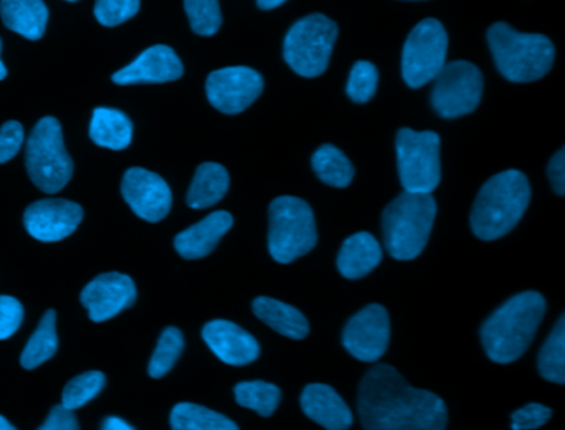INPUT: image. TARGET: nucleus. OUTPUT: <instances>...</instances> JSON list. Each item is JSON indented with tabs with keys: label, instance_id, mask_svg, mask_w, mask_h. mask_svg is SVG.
<instances>
[{
	"label": "nucleus",
	"instance_id": "obj_20",
	"mask_svg": "<svg viewBox=\"0 0 565 430\" xmlns=\"http://www.w3.org/2000/svg\"><path fill=\"white\" fill-rule=\"evenodd\" d=\"M233 224L234 218L230 212H213L203 221L178 234L174 238V248L186 260L207 257Z\"/></svg>",
	"mask_w": 565,
	"mask_h": 430
},
{
	"label": "nucleus",
	"instance_id": "obj_24",
	"mask_svg": "<svg viewBox=\"0 0 565 430\" xmlns=\"http://www.w3.org/2000/svg\"><path fill=\"white\" fill-rule=\"evenodd\" d=\"M90 138L102 148L121 151L134 138V122L120 109L97 108L92 115Z\"/></svg>",
	"mask_w": 565,
	"mask_h": 430
},
{
	"label": "nucleus",
	"instance_id": "obj_11",
	"mask_svg": "<svg viewBox=\"0 0 565 430\" xmlns=\"http://www.w3.org/2000/svg\"><path fill=\"white\" fill-rule=\"evenodd\" d=\"M482 73L472 63L458 60L445 63L435 76L431 105L443 118H459L478 108L482 96Z\"/></svg>",
	"mask_w": 565,
	"mask_h": 430
},
{
	"label": "nucleus",
	"instance_id": "obj_28",
	"mask_svg": "<svg viewBox=\"0 0 565 430\" xmlns=\"http://www.w3.org/2000/svg\"><path fill=\"white\" fill-rule=\"evenodd\" d=\"M55 321H57V313L54 310H49L42 318L41 324L32 334L21 356V364L25 369H35L57 353L58 337Z\"/></svg>",
	"mask_w": 565,
	"mask_h": 430
},
{
	"label": "nucleus",
	"instance_id": "obj_6",
	"mask_svg": "<svg viewBox=\"0 0 565 430\" xmlns=\"http://www.w3.org/2000/svg\"><path fill=\"white\" fill-rule=\"evenodd\" d=\"M317 245L316 217L303 198L280 195L269 207V254L279 264H292Z\"/></svg>",
	"mask_w": 565,
	"mask_h": 430
},
{
	"label": "nucleus",
	"instance_id": "obj_45",
	"mask_svg": "<svg viewBox=\"0 0 565 430\" xmlns=\"http://www.w3.org/2000/svg\"><path fill=\"white\" fill-rule=\"evenodd\" d=\"M67 2H77V0H67Z\"/></svg>",
	"mask_w": 565,
	"mask_h": 430
},
{
	"label": "nucleus",
	"instance_id": "obj_25",
	"mask_svg": "<svg viewBox=\"0 0 565 430\" xmlns=\"http://www.w3.org/2000/svg\"><path fill=\"white\" fill-rule=\"evenodd\" d=\"M230 189L226 168L216 162H204L196 169L186 202L191 208H207L216 205Z\"/></svg>",
	"mask_w": 565,
	"mask_h": 430
},
{
	"label": "nucleus",
	"instance_id": "obj_39",
	"mask_svg": "<svg viewBox=\"0 0 565 430\" xmlns=\"http://www.w3.org/2000/svg\"><path fill=\"white\" fill-rule=\"evenodd\" d=\"M42 430H77L78 429V420L77 416H75L74 410L67 409V407L62 404V406L52 407L51 413H49L47 419L41 426Z\"/></svg>",
	"mask_w": 565,
	"mask_h": 430
},
{
	"label": "nucleus",
	"instance_id": "obj_14",
	"mask_svg": "<svg viewBox=\"0 0 565 430\" xmlns=\"http://www.w3.org/2000/svg\"><path fill=\"white\" fill-rule=\"evenodd\" d=\"M121 194L138 217L153 224L163 221L173 204L168 182L157 172L143 168H131L125 172Z\"/></svg>",
	"mask_w": 565,
	"mask_h": 430
},
{
	"label": "nucleus",
	"instance_id": "obj_33",
	"mask_svg": "<svg viewBox=\"0 0 565 430\" xmlns=\"http://www.w3.org/2000/svg\"><path fill=\"white\" fill-rule=\"evenodd\" d=\"M184 10L194 33L211 36L223 23L220 0H184Z\"/></svg>",
	"mask_w": 565,
	"mask_h": 430
},
{
	"label": "nucleus",
	"instance_id": "obj_13",
	"mask_svg": "<svg viewBox=\"0 0 565 430\" xmlns=\"http://www.w3.org/2000/svg\"><path fill=\"white\" fill-rule=\"evenodd\" d=\"M345 350L363 363H375L385 354L390 343L388 311L372 303L353 314L342 334Z\"/></svg>",
	"mask_w": 565,
	"mask_h": 430
},
{
	"label": "nucleus",
	"instance_id": "obj_9",
	"mask_svg": "<svg viewBox=\"0 0 565 430\" xmlns=\"http://www.w3.org/2000/svg\"><path fill=\"white\" fill-rule=\"evenodd\" d=\"M439 139L435 131H413L402 128L396 132V164L403 189L419 194H431L441 181Z\"/></svg>",
	"mask_w": 565,
	"mask_h": 430
},
{
	"label": "nucleus",
	"instance_id": "obj_23",
	"mask_svg": "<svg viewBox=\"0 0 565 430\" xmlns=\"http://www.w3.org/2000/svg\"><path fill=\"white\" fill-rule=\"evenodd\" d=\"M253 311L260 321L284 336L303 340L309 334V321L292 304L269 297H259L253 301Z\"/></svg>",
	"mask_w": 565,
	"mask_h": 430
},
{
	"label": "nucleus",
	"instance_id": "obj_22",
	"mask_svg": "<svg viewBox=\"0 0 565 430\" xmlns=\"http://www.w3.org/2000/svg\"><path fill=\"white\" fill-rule=\"evenodd\" d=\"M0 17L12 32L39 40L47 26L49 9L44 0H0Z\"/></svg>",
	"mask_w": 565,
	"mask_h": 430
},
{
	"label": "nucleus",
	"instance_id": "obj_19",
	"mask_svg": "<svg viewBox=\"0 0 565 430\" xmlns=\"http://www.w3.org/2000/svg\"><path fill=\"white\" fill-rule=\"evenodd\" d=\"M303 413L313 422L329 430L350 429L353 423L352 410L345 400L327 384H309L300 396Z\"/></svg>",
	"mask_w": 565,
	"mask_h": 430
},
{
	"label": "nucleus",
	"instance_id": "obj_15",
	"mask_svg": "<svg viewBox=\"0 0 565 430\" xmlns=\"http://www.w3.org/2000/svg\"><path fill=\"white\" fill-rule=\"evenodd\" d=\"M84 218V208L67 198H44L29 205L24 224L41 241H58L74 234Z\"/></svg>",
	"mask_w": 565,
	"mask_h": 430
},
{
	"label": "nucleus",
	"instance_id": "obj_26",
	"mask_svg": "<svg viewBox=\"0 0 565 430\" xmlns=\"http://www.w3.org/2000/svg\"><path fill=\"white\" fill-rule=\"evenodd\" d=\"M171 427L174 430H237L236 422L223 413L198 404L181 402L171 410Z\"/></svg>",
	"mask_w": 565,
	"mask_h": 430
},
{
	"label": "nucleus",
	"instance_id": "obj_41",
	"mask_svg": "<svg viewBox=\"0 0 565 430\" xmlns=\"http://www.w3.org/2000/svg\"><path fill=\"white\" fill-rule=\"evenodd\" d=\"M104 430H131L134 427L130 423L125 422L120 417H108L105 419L104 426H102Z\"/></svg>",
	"mask_w": 565,
	"mask_h": 430
},
{
	"label": "nucleus",
	"instance_id": "obj_42",
	"mask_svg": "<svg viewBox=\"0 0 565 430\" xmlns=\"http://www.w3.org/2000/svg\"><path fill=\"white\" fill-rule=\"evenodd\" d=\"M286 0H257V6L263 10H273L276 7L282 6Z\"/></svg>",
	"mask_w": 565,
	"mask_h": 430
},
{
	"label": "nucleus",
	"instance_id": "obj_18",
	"mask_svg": "<svg viewBox=\"0 0 565 430\" xmlns=\"http://www.w3.org/2000/svg\"><path fill=\"white\" fill-rule=\"evenodd\" d=\"M183 63L173 49L154 45L145 50L134 63L111 76L117 85H138V83H167L183 76Z\"/></svg>",
	"mask_w": 565,
	"mask_h": 430
},
{
	"label": "nucleus",
	"instance_id": "obj_44",
	"mask_svg": "<svg viewBox=\"0 0 565 430\" xmlns=\"http://www.w3.org/2000/svg\"><path fill=\"white\" fill-rule=\"evenodd\" d=\"M0 49H2V42H0ZM8 76V68H6L4 63L0 60V79H4Z\"/></svg>",
	"mask_w": 565,
	"mask_h": 430
},
{
	"label": "nucleus",
	"instance_id": "obj_34",
	"mask_svg": "<svg viewBox=\"0 0 565 430\" xmlns=\"http://www.w3.org/2000/svg\"><path fill=\"white\" fill-rule=\"evenodd\" d=\"M379 85V69L373 63L356 62L347 83V95L352 101L366 103L373 98Z\"/></svg>",
	"mask_w": 565,
	"mask_h": 430
},
{
	"label": "nucleus",
	"instance_id": "obj_1",
	"mask_svg": "<svg viewBox=\"0 0 565 430\" xmlns=\"http://www.w3.org/2000/svg\"><path fill=\"white\" fill-rule=\"evenodd\" d=\"M359 413L369 430H443L448 426L445 400L416 389L390 366L370 367L359 387Z\"/></svg>",
	"mask_w": 565,
	"mask_h": 430
},
{
	"label": "nucleus",
	"instance_id": "obj_7",
	"mask_svg": "<svg viewBox=\"0 0 565 430\" xmlns=\"http://www.w3.org/2000/svg\"><path fill=\"white\" fill-rule=\"evenodd\" d=\"M32 182L45 194H57L74 175V161L64 144L61 121L45 116L32 129L25 155Z\"/></svg>",
	"mask_w": 565,
	"mask_h": 430
},
{
	"label": "nucleus",
	"instance_id": "obj_36",
	"mask_svg": "<svg viewBox=\"0 0 565 430\" xmlns=\"http://www.w3.org/2000/svg\"><path fill=\"white\" fill-rule=\"evenodd\" d=\"M24 321V307L12 297H0V341L8 340L21 327Z\"/></svg>",
	"mask_w": 565,
	"mask_h": 430
},
{
	"label": "nucleus",
	"instance_id": "obj_40",
	"mask_svg": "<svg viewBox=\"0 0 565 430\" xmlns=\"http://www.w3.org/2000/svg\"><path fill=\"white\" fill-rule=\"evenodd\" d=\"M547 175L555 194L561 197L565 195V148L558 149L557 154L548 162Z\"/></svg>",
	"mask_w": 565,
	"mask_h": 430
},
{
	"label": "nucleus",
	"instance_id": "obj_3",
	"mask_svg": "<svg viewBox=\"0 0 565 430\" xmlns=\"http://www.w3.org/2000/svg\"><path fill=\"white\" fill-rule=\"evenodd\" d=\"M531 202V185L524 172L508 169L492 175L476 197L471 228L481 240L504 237L521 221Z\"/></svg>",
	"mask_w": 565,
	"mask_h": 430
},
{
	"label": "nucleus",
	"instance_id": "obj_5",
	"mask_svg": "<svg viewBox=\"0 0 565 430\" xmlns=\"http://www.w3.org/2000/svg\"><path fill=\"white\" fill-rule=\"evenodd\" d=\"M431 194L403 191L383 211V241L396 260H413L425 250L436 217Z\"/></svg>",
	"mask_w": 565,
	"mask_h": 430
},
{
	"label": "nucleus",
	"instance_id": "obj_17",
	"mask_svg": "<svg viewBox=\"0 0 565 430\" xmlns=\"http://www.w3.org/2000/svg\"><path fill=\"white\" fill-rule=\"evenodd\" d=\"M203 340L211 351L230 366H247L260 354L256 337L233 321H210L203 327Z\"/></svg>",
	"mask_w": 565,
	"mask_h": 430
},
{
	"label": "nucleus",
	"instance_id": "obj_27",
	"mask_svg": "<svg viewBox=\"0 0 565 430\" xmlns=\"http://www.w3.org/2000/svg\"><path fill=\"white\" fill-rule=\"evenodd\" d=\"M312 168L317 178L332 187H347L355 175L350 159L337 146L323 144L313 152Z\"/></svg>",
	"mask_w": 565,
	"mask_h": 430
},
{
	"label": "nucleus",
	"instance_id": "obj_43",
	"mask_svg": "<svg viewBox=\"0 0 565 430\" xmlns=\"http://www.w3.org/2000/svg\"><path fill=\"white\" fill-rule=\"evenodd\" d=\"M0 430H14V426L4 416H0Z\"/></svg>",
	"mask_w": 565,
	"mask_h": 430
},
{
	"label": "nucleus",
	"instance_id": "obj_30",
	"mask_svg": "<svg viewBox=\"0 0 565 430\" xmlns=\"http://www.w3.org/2000/svg\"><path fill=\"white\" fill-rule=\"evenodd\" d=\"M234 396L239 406L256 410L259 416L269 417L276 412L282 393L276 384L266 380H244L234 387Z\"/></svg>",
	"mask_w": 565,
	"mask_h": 430
},
{
	"label": "nucleus",
	"instance_id": "obj_2",
	"mask_svg": "<svg viewBox=\"0 0 565 430\" xmlns=\"http://www.w3.org/2000/svg\"><path fill=\"white\" fill-rule=\"evenodd\" d=\"M544 314L545 300L537 291H524L505 301L481 327L489 359L499 364L519 359L531 346Z\"/></svg>",
	"mask_w": 565,
	"mask_h": 430
},
{
	"label": "nucleus",
	"instance_id": "obj_16",
	"mask_svg": "<svg viewBox=\"0 0 565 430\" xmlns=\"http://www.w3.org/2000/svg\"><path fill=\"white\" fill-rule=\"evenodd\" d=\"M137 300V287L128 275L110 271L98 275L84 288L81 294L82 304L90 313L95 323L110 320L121 311L130 308Z\"/></svg>",
	"mask_w": 565,
	"mask_h": 430
},
{
	"label": "nucleus",
	"instance_id": "obj_29",
	"mask_svg": "<svg viewBox=\"0 0 565 430\" xmlns=\"http://www.w3.org/2000/svg\"><path fill=\"white\" fill-rule=\"evenodd\" d=\"M539 373L545 380L565 383V314H561L539 353Z\"/></svg>",
	"mask_w": 565,
	"mask_h": 430
},
{
	"label": "nucleus",
	"instance_id": "obj_37",
	"mask_svg": "<svg viewBox=\"0 0 565 430\" xmlns=\"http://www.w3.org/2000/svg\"><path fill=\"white\" fill-rule=\"evenodd\" d=\"M552 417V410L542 404H527L511 413V429L512 430H532L547 423Z\"/></svg>",
	"mask_w": 565,
	"mask_h": 430
},
{
	"label": "nucleus",
	"instance_id": "obj_10",
	"mask_svg": "<svg viewBox=\"0 0 565 430\" xmlns=\"http://www.w3.org/2000/svg\"><path fill=\"white\" fill-rule=\"evenodd\" d=\"M448 55V35L439 20L425 19L413 26L403 46L402 73L409 88H422L441 72Z\"/></svg>",
	"mask_w": 565,
	"mask_h": 430
},
{
	"label": "nucleus",
	"instance_id": "obj_12",
	"mask_svg": "<svg viewBox=\"0 0 565 430\" xmlns=\"http://www.w3.org/2000/svg\"><path fill=\"white\" fill-rule=\"evenodd\" d=\"M263 89V76L249 66L216 69L206 79L207 99L224 115L243 112L259 98Z\"/></svg>",
	"mask_w": 565,
	"mask_h": 430
},
{
	"label": "nucleus",
	"instance_id": "obj_8",
	"mask_svg": "<svg viewBox=\"0 0 565 430\" xmlns=\"http://www.w3.org/2000/svg\"><path fill=\"white\" fill-rule=\"evenodd\" d=\"M337 33V23L323 13L303 17L290 26L284 40L287 65L306 78L322 75L329 66Z\"/></svg>",
	"mask_w": 565,
	"mask_h": 430
},
{
	"label": "nucleus",
	"instance_id": "obj_38",
	"mask_svg": "<svg viewBox=\"0 0 565 430\" xmlns=\"http://www.w3.org/2000/svg\"><path fill=\"white\" fill-rule=\"evenodd\" d=\"M24 128L19 121H8L0 128V164L11 161L21 151Z\"/></svg>",
	"mask_w": 565,
	"mask_h": 430
},
{
	"label": "nucleus",
	"instance_id": "obj_21",
	"mask_svg": "<svg viewBox=\"0 0 565 430\" xmlns=\"http://www.w3.org/2000/svg\"><path fill=\"white\" fill-rule=\"evenodd\" d=\"M383 251L380 241L369 232L350 235L340 248L337 267L340 273L349 280L369 275L382 261Z\"/></svg>",
	"mask_w": 565,
	"mask_h": 430
},
{
	"label": "nucleus",
	"instance_id": "obj_32",
	"mask_svg": "<svg viewBox=\"0 0 565 430\" xmlns=\"http://www.w3.org/2000/svg\"><path fill=\"white\" fill-rule=\"evenodd\" d=\"M105 383H107V379L100 370H88V373L81 374L65 386L64 394H62V404L72 410L84 407L85 404L90 402L94 397L102 393Z\"/></svg>",
	"mask_w": 565,
	"mask_h": 430
},
{
	"label": "nucleus",
	"instance_id": "obj_4",
	"mask_svg": "<svg viewBox=\"0 0 565 430\" xmlns=\"http://www.w3.org/2000/svg\"><path fill=\"white\" fill-rule=\"evenodd\" d=\"M488 43L495 66L509 82H535L554 65V45L541 33H521L505 22H495L489 26Z\"/></svg>",
	"mask_w": 565,
	"mask_h": 430
},
{
	"label": "nucleus",
	"instance_id": "obj_35",
	"mask_svg": "<svg viewBox=\"0 0 565 430\" xmlns=\"http://www.w3.org/2000/svg\"><path fill=\"white\" fill-rule=\"evenodd\" d=\"M140 0H97L95 17L105 26H117L137 15Z\"/></svg>",
	"mask_w": 565,
	"mask_h": 430
},
{
	"label": "nucleus",
	"instance_id": "obj_31",
	"mask_svg": "<svg viewBox=\"0 0 565 430\" xmlns=\"http://www.w3.org/2000/svg\"><path fill=\"white\" fill-rule=\"evenodd\" d=\"M184 350V336L181 330L170 326L161 333L160 341H158L157 350H154L153 357H151L148 373L154 379L167 376L173 369L177 361L180 359L181 353Z\"/></svg>",
	"mask_w": 565,
	"mask_h": 430
}]
</instances>
